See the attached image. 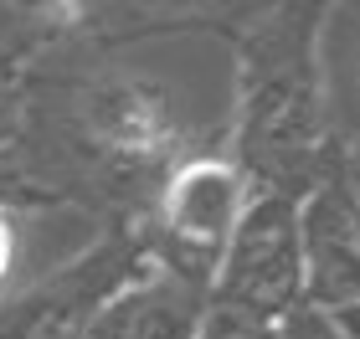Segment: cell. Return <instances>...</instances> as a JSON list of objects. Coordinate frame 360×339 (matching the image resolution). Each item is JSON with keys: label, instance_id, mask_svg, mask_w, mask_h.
<instances>
[{"label": "cell", "instance_id": "6da1fadb", "mask_svg": "<svg viewBox=\"0 0 360 339\" xmlns=\"http://www.w3.org/2000/svg\"><path fill=\"white\" fill-rule=\"evenodd\" d=\"M309 11L263 15L242 41V175L268 196L319 190L324 159V72Z\"/></svg>", "mask_w": 360, "mask_h": 339}, {"label": "cell", "instance_id": "7a4b0ae2", "mask_svg": "<svg viewBox=\"0 0 360 339\" xmlns=\"http://www.w3.org/2000/svg\"><path fill=\"white\" fill-rule=\"evenodd\" d=\"M257 196L237 159L226 154H191L160 185V267L191 283L195 293L211 288L217 262L232 241L248 201Z\"/></svg>", "mask_w": 360, "mask_h": 339}, {"label": "cell", "instance_id": "3957f363", "mask_svg": "<svg viewBox=\"0 0 360 339\" xmlns=\"http://www.w3.org/2000/svg\"><path fill=\"white\" fill-rule=\"evenodd\" d=\"M304 298V247H299V201L257 190L242 211L232 241H226L217 278H211V303L278 319Z\"/></svg>", "mask_w": 360, "mask_h": 339}, {"label": "cell", "instance_id": "277c9868", "mask_svg": "<svg viewBox=\"0 0 360 339\" xmlns=\"http://www.w3.org/2000/svg\"><path fill=\"white\" fill-rule=\"evenodd\" d=\"M83 134L103 149L113 165L129 170H175L191 139V119L180 108L175 88L150 72H103L93 77L77 103Z\"/></svg>", "mask_w": 360, "mask_h": 339}, {"label": "cell", "instance_id": "5b68a950", "mask_svg": "<svg viewBox=\"0 0 360 339\" xmlns=\"http://www.w3.org/2000/svg\"><path fill=\"white\" fill-rule=\"evenodd\" d=\"M150 262L155 257H139L129 247H98L72 257L57 272H46L41 283L0 303V339H83L98 309L124 283H134Z\"/></svg>", "mask_w": 360, "mask_h": 339}, {"label": "cell", "instance_id": "8992f818", "mask_svg": "<svg viewBox=\"0 0 360 339\" xmlns=\"http://www.w3.org/2000/svg\"><path fill=\"white\" fill-rule=\"evenodd\" d=\"M299 247L304 303H319V309L360 303V211L340 180H324L299 201Z\"/></svg>", "mask_w": 360, "mask_h": 339}, {"label": "cell", "instance_id": "52a82bcc", "mask_svg": "<svg viewBox=\"0 0 360 339\" xmlns=\"http://www.w3.org/2000/svg\"><path fill=\"white\" fill-rule=\"evenodd\" d=\"M206 303L191 283L170 278L160 262H150L134 283H124L83 339H195Z\"/></svg>", "mask_w": 360, "mask_h": 339}, {"label": "cell", "instance_id": "ba28073f", "mask_svg": "<svg viewBox=\"0 0 360 339\" xmlns=\"http://www.w3.org/2000/svg\"><path fill=\"white\" fill-rule=\"evenodd\" d=\"M273 339H345L335 329V319L330 309H319V303H293L288 314H278L273 319Z\"/></svg>", "mask_w": 360, "mask_h": 339}, {"label": "cell", "instance_id": "9c48e42d", "mask_svg": "<svg viewBox=\"0 0 360 339\" xmlns=\"http://www.w3.org/2000/svg\"><path fill=\"white\" fill-rule=\"evenodd\" d=\"M21 252H26V241H21V221H15V211H6V206H0V303L15 298Z\"/></svg>", "mask_w": 360, "mask_h": 339}, {"label": "cell", "instance_id": "30bf717a", "mask_svg": "<svg viewBox=\"0 0 360 339\" xmlns=\"http://www.w3.org/2000/svg\"><path fill=\"white\" fill-rule=\"evenodd\" d=\"M340 185H345L350 206L360 211V134L350 139V149H345V175H340Z\"/></svg>", "mask_w": 360, "mask_h": 339}, {"label": "cell", "instance_id": "8fae6325", "mask_svg": "<svg viewBox=\"0 0 360 339\" xmlns=\"http://www.w3.org/2000/svg\"><path fill=\"white\" fill-rule=\"evenodd\" d=\"M330 319L345 339H360V303H340V309H330Z\"/></svg>", "mask_w": 360, "mask_h": 339}, {"label": "cell", "instance_id": "7c38bea8", "mask_svg": "<svg viewBox=\"0 0 360 339\" xmlns=\"http://www.w3.org/2000/svg\"><path fill=\"white\" fill-rule=\"evenodd\" d=\"M11 124H15V108H11V98L0 93V144L11 139Z\"/></svg>", "mask_w": 360, "mask_h": 339}]
</instances>
